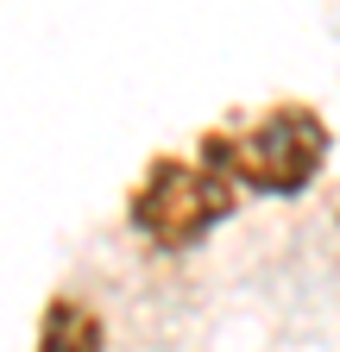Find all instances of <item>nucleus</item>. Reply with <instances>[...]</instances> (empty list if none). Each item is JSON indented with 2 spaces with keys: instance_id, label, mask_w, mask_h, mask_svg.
Returning a JSON list of instances; mask_svg holds the SVG:
<instances>
[{
  "instance_id": "nucleus-1",
  "label": "nucleus",
  "mask_w": 340,
  "mask_h": 352,
  "mask_svg": "<svg viewBox=\"0 0 340 352\" xmlns=\"http://www.w3.org/2000/svg\"><path fill=\"white\" fill-rule=\"evenodd\" d=\"M334 132L309 101H277L246 126H215L195 139V157L252 195H303L328 170Z\"/></svg>"
},
{
  "instance_id": "nucleus-2",
  "label": "nucleus",
  "mask_w": 340,
  "mask_h": 352,
  "mask_svg": "<svg viewBox=\"0 0 340 352\" xmlns=\"http://www.w3.org/2000/svg\"><path fill=\"white\" fill-rule=\"evenodd\" d=\"M240 208V189L202 157H151L145 176L126 195V220L133 233L158 252H189L202 245L221 220Z\"/></svg>"
},
{
  "instance_id": "nucleus-3",
  "label": "nucleus",
  "mask_w": 340,
  "mask_h": 352,
  "mask_svg": "<svg viewBox=\"0 0 340 352\" xmlns=\"http://www.w3.org/2000/svg\"><path fill=\"white\" fill-rule=\"evenodd\" d=\"M38 352H107V321L82 296H51L45 327H38Z\"/></svg>"
},
{
  "instance_id": "nucleus-4",
  "label": "nucleus",
  "mask_w": 340,
  "mask_h": 352,
  "mask_svg": "<svg viewBox=\"0 0 340 352\" xmlns=\"http://www.w3.org/2000/svg\"><path fill=\"white\" fill-rule=\"evenodd\" d=\"M334 220H340V208H334Z\"/></svg>"
}]
</instances>
